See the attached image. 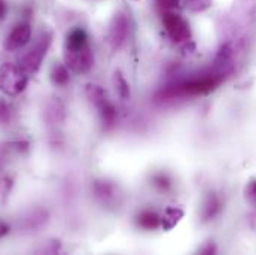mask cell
Instances as JSON below:
<instances>
[{
	"instance_id": "obj_1",
	"label": "cell",
	"mask_w": 256,
	"mask_h": 255,
	"mask_svg": "<svg viewBox=\"0 0 256 255\" xmlns=\"http://www.w3.org/2000/svg\"><path fill=\"white\" fill-rule=\"evenodd\" d=\"M28 85V75L18 66L3 63L0 66V91L4 96H18Z\"/></svg>"
},
{
	"instance_id": "obj_2",
	"label": "cell",
	"mask_w": 256,
	"mask_h": 255,
	"mask_svg": "<svg viewBox=\"0 0 256 255\" xmlns=\"http://www.w3.org/2000/svg\"><path fill=\"white\" fill-rule=\"evenodd\" d=\"M52 44V33L50 32H45L39 36V39L36 41V44L20 59V67L30 76V75H34L38 73V70L40 69L42 62L50 50Z\"/></svg>"
},
{
	"instance_id": "obj_3",
	"label": "cell",
	"mask_w": 256,
	"mask_h": 255,
	"mask_svg": "<svg viewBox=\"0 0 256 255\" xmlns=\"http://www.w3.org/2000/svg\"><path fill=\"white\" fill-rule=\"evenodd\" d=\"M86 97L90 99V102L94 105V108L98 111V115L102 118V123L106 126H112L116 117L115 108L112 106V103L108 100V96L104 93V90L96 84H88L86 85Z\"/></svg>"
},
{
	"instance_id": "obj_4",
	"label": "cell",
	"mask_w": 256,
	"mask_h": 255,
	"mask_svg": "<svg viewBox=\"0 0 256 255\" xmlns=\"http://www.w3.org/2000/svg\"><path fill=\"white\" fill-rule=\"evenodd\" d=\"M64 62L70 72L76 75H85L94 66V53L90 45L79 50H64Z\"/></svg>"
},
{
	"instance_id": "obj_5",
	"label": "cell",
	"mask_w": 256,
	"mask_h": 255,
	"mask_svg": "<svg viewBox=\"0 0 256 255\" xmlns=\"http://www.w3.org/2000/svg\"><path fill=\"white\" fill-rule=\"evenodd\" d=\"M162 24H164L166 32L174 42H185V41L191 39L190 26L179 14L166 12L162 17Z\"/></svg>"
},
{
	"instance_id": "obj_6",
	"label": "cell",
	"mask_w": 256,
	"mask_h": 255,
	"mask_svg": "<svg viewBox=\"0 0 256 255\" xmlns=\"http://www.w3.org/2000/svg\"><path fill=\"white\" fill-rule=\"evenodd\" d=\"M32 39V27L28 23L22 21L18 23L6 36L4 42H3V48L8 53H15L21 48H24Z\"/></svg>"
},
{
	"instance_id": "obj_7",
	"label": "cell",
	"mask_w": 256,
	"mask_h": 255,
	"mask_svg": "<svg viewBox=\"0 0 256 255\" xmlns=\"http://www.w3.org/2000/svg\"><path fill=\"white\" fill-rule=\"evenodd\" d=\"M128 30L130 24L127 17L124 14H116L110 21L108 30V42L112 47V50H120L124 45V42L127 41Z\"/></svg>"
},
{
	"instance_id": "obj_8",
	"label": "cell",
	"mask_w": 256,
	"mask_h": 255,
	"mask_svg": "<svg viewBox=\"0 0 256 255\" xmlns=\"http://www.w3.org/2000/svg\"><path fill=\"white\" fill-rule=\"evenodd\" d=\"M88 35L84 29L80 27H76L73 29L67 38H66V45H64V50H79V48H85L88 47Z\"/></svg>"
},
{
	"instance_id": "obj_9",
	"label": "cell",
	"mask_w": 256,
	"mask_h": 255,
	"mask_svg": "<svg viewBox=\"0 0 256 255\" xmlns=\"http://www.w3.org/2000/svg\"><path fill=\"white\" fill-rule=\"evenodd\" d=\"M184 215H185V212L182 209H179V207H167L166 212H164V215L161 216V225H162V228L166 231L173 230L179 224V221L184 218Z\"/></svg>"
},
{
	"instance_id": "obj_10",
	"label": "cell",
	"mask_w": 256,
	"mask_h": 255,
	"mask_svg": "<svg viewBox=\"0 0 256 255\" xmlns=\"http://www.w3.org/2000/svg\"><path fill=\"white\" fill-rule=\"evenodd\" d=\"M50 78L56 87H66L70 81V69L63 63L54 64L51 69Z\"/></svg>"
},
{
	"instance_id": "obj_11",
	"label": "cell",
	"mask_w": 256,
	"mask_h": 255,
	"mask_svg": "<svg viewBox=\"0 0 256 255\" xmlns=\"http://www.w3.org/2000/svg\"><path fill=\"white\" fill-rule=\"evenodd\" d=\"M114 84H115L116 94L122 100H128L130 96H131V93H130V84H128V81L124 78V75L120 70L115 72V75H114Z\"/></svg>"
},
{
	"instance_id": "obj_12",
	"label": "cell",
	"mask_w": 256,
	"mask_h": 255,
	"mask_svg": "<svg viewBox=\"0 0 256 255\" xmlns=\"http://www.w3.org/2000/svg\"><path fill=\"white\" fill-rule=\"evenodd\" d=\"M160 224H161V218L155 212L146 210L138 215V225H142L143 228H148V230L156 228Z\"/></svg>"
},
{
	"instance_id": "obj_13",
	"label": "cell",
	"mask_w": 256,
	"mask_h": 255,
	"mask_svg": "<svg viewBox=\"0 0 256 255\" xmlns=\"http://www.w3.org/2000/svg\"><path fill=\"white\" fill-rule=\"evenodd\" d=\"M12 106L4 99H0V126H9L12 121Z\"/></svg>"
},
{
	"instance_id": "obj_14",
	"label": "cell",
	"mask_w": 256,
	"mask_h": 255,
	"mask_svg": "<svg viewBox=\"0 0 256 255\" xmlns=\"http://www.w3.org/2000/svg\"><path fill=\"white\" fill-rule=\"evenodd\" d=\"M246 198L248 201H250L252 204H256V179H252L248 185H246Z\"/></svg>"
},
{
	"instance_id": "obj_15",
	"label": "cell",
	"mask_w": 256,
	"mask_h": 255,
	"mask_svg": "<svg viewBox=\"0 0 256 255\" xmlns=\"http://www.w3.org/2000/svg\"><path fill=\"white\" fill-rule=\"evenodd\" d=\"M10 233V225L6 224L4 221H0V239L6 237Z\"/></svg>"
},
{
	"instance_id": "obj_16",
	"label": "cell",
	"mask_w": 256,
	"mask_h": 255,
	"mask_svg": "<svg viewBox=\"0 0 256 255\" xmlns=\"http://www.w3.org/2000/svg\"><path fill=\"white\" fill-rule=\"evenodd\" d=\"M6 12H8V5L4 0H0V21L6 17Z\"/></svg>"
},
{
	"instance_id": "obj_17",
	"label": "cell",
	"mask_w": 256,
	"mask_h": 255,
	"mask_svg": "<svg viewBox=\"0 0 256 255\" xmlns=\"http://www.w3.org/2000/svg\"><path fill=\"white\" fill-rule=\"evenodd\" d=\"M134 2H138V0H134Z\"/></svg>"
}]
</instances>
